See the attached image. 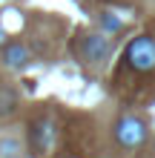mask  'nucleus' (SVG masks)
<instances>
[{
	"label": "nucleus",
	"instance_id": "obj_3",
	"mask_svg": "<svg viewBox=\"0 0 155 158\" xmlns=\"http://www.w3.org/2000/svg\"><path fill=\"white\" fill-rule=\"evenodd\" d=\"M52 141H55V121L46 115V118H38L32 124V147L38 152H46L49 147H52Z\"/></svg>",
	"mask_w": 155,
	"mask_h": 158
},
{
	"label": "nucleus",
	"instance_id": "obj_4",
	"mask_svg": "<svg viewBox=\"0 0 155 158\" xmlns=\"http://www.w3.org/2000/svg\"><path fill=\"white\" fill-rule=\"evenodd\" d=\"M84 55H86V60H104L106 55H109V38H104V35H89V38L84 40Z\"/></svg>",
	"mask_w": 155,
	"mask_h": 158
},
{
	"label": "nucleus",
	"instance_id": "obj_1",
	"mask_svg": "<svg viewBox=\"0 0 155 158\" xmlns=\"http://www.w3.org/2000/svg\"><path fill=\"white\" fill-rule=\"evenodd\" d=\"M126 66L132 72H141V75L155 72V38H149V35L132 38L126 46Z\"/></svg>",
	"mask_w": 155,
	"mask_h": 158
},
{
	"label": "nucleus",
	"instance_id": "obj_5",
	"mask_svg": "<svg viewBox=\"0 0 155 158\" xmlns=\"http://www.w3.org/2000/svg\"><path fill=\"white\" fill-rule=\"evenodd\" d=\"M29 60H32V55H29V49L23 43H9L6 52H3V63L12 66V69H23Z\"/></svg>",
	"mask_w": 155,
	"mask_h": 158
},
{
	"label": "nucleus",
	"instance_id": "obj_2",
	"mask_svg": "<svg viewBox=\"0 0 155 158\" xmlns=\"http://www.w3.org/2000/svg\"><path fill=\"white\" fill-rule=\"evenodd\" d=\"M115 141L124 147V150H138V147L147 141V124L135 115H124L118 118L115 124Z\"/></svg>",
	"mask_w": 155,
	"mask_h": 158
},
{
	"label": "nucleus",
	"instance_id": "obj_7",
	"mask_svg": "<svg viewBox=\"0 0 155 158\" xmlns=\"http://www.w3.org/2000/svg\"><path fill=\"white\" fill-rule=\"evenodd\" d=\"M20 155V141L17 138H0V158H17Z\"/></svg>",
	"mask_w": 155,
	"mask_h": 158
},
{
	"label": "nucleus",
	"instance_id": "obj_6",
	"mask_svg": "<svg viewBox=\"0 0 155 158\" xmlns=\"http://www.w3.org/2000/svg\"><path fill=\"white\" fill-rule=\"evenodd\" d=\"M14 109H17V92L12 86H0V118L14 115Z\"/></svg>",
	"mask_w": 155,
	"mask_h": 158
},
{
	"label": "nucleus",
	"instance_id": "obj_8",
	"mask_svg": "<svg viewBox=\"0 0 155 158\" xmlns=\"http://www.w3.org/2000/svg\"><path fill=\"white\" fill-rule=\"evenodd\" d=\"M6 38H9V35H6V29H3V23H0V46H6Z\"/></svg>",
	"mask_w": 155,
	"mask_h": 158
}]
</instances>
